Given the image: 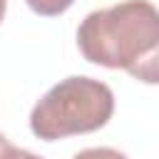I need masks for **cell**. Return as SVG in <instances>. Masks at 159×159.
I'll use <instances>...</instances> for the list:
<instances>
[{"label": "cell", "instance_id": "7", "mask_svg": "<svg viewBox=\"0 0 159 159\" xmlns=\"http://www.w3.org/2000/svg\"><path fill=\"white\" fill-rule=\"evenodd\" d=\"M5 7H7V0H0V22H2V17H5Z\"/></svg>", "mask_w": 159, "mask_h": 159}, {"label": "cell", "instance_id": "5", "mask_svg": "<svg viewBox=\"0 0 159 159\" xmlns=\"http://www.w3.org/2000/svg\"><path fill=\"white\" fill-rule=\"evenodd\" d=\"M15 149H17V147H12V144L7 142V137L0 132V159H12Z\"/></svg>", "mask_w": 159, "mask_h": 159}, {"label": "cell", "instance_id": "4", "mask_svg": "<svg viewBox=\"0 0 159 159\" xmlns=\"http://www.w3.org/2000/svg\"><path fill=\"white\" fill-rule=\"evenodd\" d=\"M72 159H129V157L112 149V147H89V149L77 152Z\"/></svg>", "mask_w": 159, "mask_h": 159}, {"label": "cell", "instance_id": "1", "mask_svg": "<svg viewBox=\"0 0 159 159\" xmlns=\"http://www.w3.org/2000/svg\"><path fill=\"white\" fill-rule=\"evenodd\" d=\"M77 47L92 65L159 82V12L149 0H124L89 12L77 27Z\"/></svg>", "mask_w": 159, "mask_h": 159}, {"label": "cell", "instance_id": "2", "mask_svg": "<svg viewBox=\"0 0 159 159\" xmlns=\"http://www.w3.org/2000/svg\"><path fill=\"white\" fill-rule=\"evenodd\" d=\"M114 114L112 89L84 75L60 80L30 112V129L42 142H57L75 134L102 129Z\"/></svg>", "mask_w": 159, "mask_h": 159}, {"label": "cell", "instance_id": "3", "mask_svg": "<svg viewBox=\"0 0 159 159\" xmlns=\"http://www.w3.org/2000/svg\"><path fill=\"white\" fill-rule=\"evenodd\" d=\"M25 2L30 5L32 12H37L42 17H57V15L67 12L75 0H25Z\"/></svg>", "mask_w": 159, "mask_h": 159}, {"label": "cell", "instance_id": "6", "mask_svg": "<svg viewBox=\"0 0 159 159\" xmlns=\"http://www.w3.org/2000/svg\"><path fill=\"white\" fill-rule=\"evenodd\" d=\"M12 159H42V157H37V154H32V152H27V149H15Z\"/></svg>", "mask_w": 159, "mask_h": 159}]
</instances>
